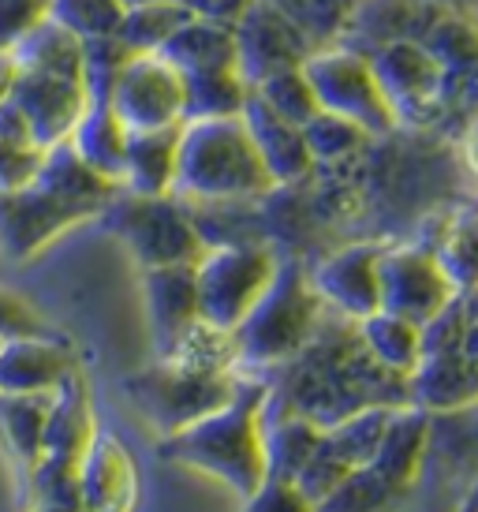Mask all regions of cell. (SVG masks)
Instances as JSON below:
<instances>
[{"mask_svg":"<svg viewBox=\"0 0 478 512\" xmlns=\"http://www.w3.org/2000/svg\"><path fill=\"white\" fill-rule=\"evenodd\" d=\"M266 404L269 389L254 382H236V393L217 412L202 415L187 430L161 438L157 453L169 464L210 475L228 486L239 501L251 498L269 479L266 460Z\"/></svg>","mask_w":478,"mask_h":512,"instance_id":"obj_1","label":"cell"},{"mask_svg":"<svg viewBox=\"0 0 478 512\" xmlns=\"http://www.w3.org/2000/svg\"><path fill=\"white\" fill-rule=\"evenodd\" d=\"M266 161L258 157L243 116L217 120H183L180 124V169L176 195L195 202L262 199L273 191Z\"/></svg>","mask_w":478,"mask_h":512,"instance_id":"obj_2","label":"cell"},{"mask_svg":"<svg viewBox=\"0 0 478 512\" xmlns=\"http://www.w3.org/2000/svg\"><path fill=\"white\" fill-rule=\"evenodd\" d=\"M322 314V299L310 288V277L296 262H281L273 285L251 307V314L232 329L236 341V363L251 367H273L296 352H303L314 337Z\"/></svg>","mask_w":478,"mask_h":512,"instance_id":"obj_3","label":"cell"},{"mask_svg":"<svg viewBox=\"0 0 478 512\" xmlns=\"http://www.w3.org/2000/svg\"><path fill=\"white\" fill-rule=\"evenodd\" d=\"M124 389L142 419L161 438H172L191 423H198L202 415L228 404L236 393V378H232V370H206L172 363V359H157L150 370L127 378Z\"/></svg>","mask_w":478,"mask_h":512,"instance_id":"obj_4","label":"cell"},{"mask_svg":"<svg viewBox=\"0 0 478 512\" xmlns=\"http://www.w3.org/2000/svg\"><path fill=\"white\" fill-rule=\"evenodd\" d=\"M281 270V258L269 247H254V243H221V247H206L202 258L195 262L198 281V311L210 326L232 329L251 314V307L262 299L273 277Z\"/></svg>","mask_w":478,"mask_h":512,"instance_id":"obj_5","label":"cell"},{"mask_svg":"<svg viewBox=\"0 0 478 512\" xmlns=\"http://www.w3.org/2000/svg\"><path fill=\"white\" fill-rule=\"evenodd\" d=\"M101 221L124 240V247L135 255L142 270L198 262L206 251L195 221L172 202V195L146 199V195L116 191V199L101 210Z\"/></svg>","mask_w":478,"mask_h":512,"instance_id":"obj_6","label":"cell"},{"mask_svg":"<svg viewBox=\"0 0 478 512\" xmlns=\"http://www.w3.org/2000/svg\"><path fill=\"white\" fill-rule=\"evenodd\" d=\"M299 68H303L310 90H314L318 109H325V113L352 120L366 135H385L400 124L385 90H381L378 75H374V64L363 53L333 45V49L307 53Z\"/></svg>","mask_w":478,"mask_h":512,"instance_id":"obj_7","label":"cell"},{"mask_svg":"<svg viewBox=\"0 0 478 512\" xmlns=\"http://www.w3.org/2000/svg\"><path fill=\"white\" fill-rule=\"evenodd\" d=\"M105 101L127 124V131L180 128L183 124V72L161 53H131L116 68Z\"/></svg>","mask_w":478,"mask_h":512,"instance_id":"obj_8","label":"cell"},{"mask_svg":"<svg viewBox=\"0 0 478 512\" xmlns=\"http://www.w3.org/2000/svg\"><path fill=\"white\" fill-rule=\"evenodd\" d=\"M94 210L79 202L60 199L42 184H27L19 191H0V251L12 262H30L42 255L68 228L94 221Z\"/></svg>","mask_w":478,"mask_h":512,"instance_id":"obj_9","label":"cell"},{"mask_svg":"<svg viewBox=\"0 0 478 512\" xmlns=\"http://www.w3.org/2000/svg\"><path fill=\"white\" fill-rule=\"evenodd\" d=\"M381 277V311H393L411 318L415 326L434 322L437 314L456 299V288L441 273L430 247L400 243V247H381L378 258Z\"/></svg>","mask_w":478,"mask_h":512,"instance_id":"obj_10","label":"cell"},{"mask_svg":"<svg viewBox=\"0 0 478 512\" xmlns=\"http://www.w3.org/2000/svg\"><path fill=\"white\" fill-rule=\"evenodd\" d=\"M90 86L86 79H68V75H49V72H23L15 79L12 105L23 113L34 143L49 150V146L71 139V131L79 124V116L90 105Z\"/></svg>","mask_w":478,"mask_h":512,"instance_id":"obj_11","label":"cell"},{"mask_svg":"<svg viewBox=\"0 0 478 512\" xmlns=\"http://www.w3.org/2000/svg\"><path fill=\"white\" fill-rule=\"evenodd\" d=\"M378 243H348L333 255H325L307 273L310 288L318 292L322 307H333L352 322H363L381 311V277H378Z\"/></svg>","mask_w":478,"mask_h":512,"instance_id":"obj_12","label":"cell"},{"mask_svg":"<svg viewBox=\"0 0 478 512\" xmlns=\"http://www.w3.org/2000/svg\"><path fill=\"white\" fill-rule=\"evenodd\" d=\"M370 64H374V75L393 105L396 120H404V113L411 109H430L449 75L434 60V53L415 38H389L374 49Z\"/></svg>","mask_w":478,"mask_h":512,"instance_id":"obj_13","label":"cell"},{"mask_svg":"<svg viewBox=\"0 0 478 512\" xmlns=\"http://www.w3.org/2000/svg\"><path fill=\"white\" fill-rule=\"evenodd\" d=\"M232 30H236L239 72L251 86L262 75L288 68V64H303V57H307V49L299 42V30L288 23V15L281 8H273L266 0H251Z\"/></svg>","mask_w":478,"mask_h":512,"instance_id":"obj_14","label":"cell"},{"mask_svg":"<svg viewBox=\"0 0 478 512\" xmlns=\"http://www.w3.org/2000/svg\"><path fill=\"white\" fill-rule=\"evenodd\" d=\"M408 404L430 415H452L478 408V367L456 348H430L422 352L419 367L404 378Z\"/></svg>","mask_w":478,"mask_h":512,"instance_id":"obj_15","label":"cell"},{"mask_svg":"<svg viewBox=\"0 0 478 512\" xmlns=\"http://www.w3.org/2000/svg\"><path fill=\"white\" fill-rule=\"evenodd\" d=\"M142 296H146V322H150L157 359H161L202 318L195 262L142 270Z\"/></svg>","mask_w":478,"mask_h":512,"instance_id":"obj_16","label":"cell"},{"mask_svg":"<svg viewBox=\"0 0 478 512\" xmlns=\"http://www.w3.org/2000/svg\"><path fill=\"white\" fill-rule=\"evenodd\" d=\"M71 370H79V359L53 333L0 341V397L53 393Z\"/></svg>","mask_w":478,"mask_h":512,"instance_id":"obj_17","label":"cell"},{"mask_svg":"<svg viewBox=\"0 0 478 512\" xmlns=\"http://www.w3.org/2000/svg\"><path fill=\"white\" fill-rule=\"evenodd\" d=\"M79 494L90 512H135L139 505V468L124 441L98 430L79 460Z\"/></svg>","mask_w":478,"mask_h":512,"instance_id":"obj_18","label":"cell"},{"mask_svg":"<svg viewBox=\"0 0 478 512\" xmlns=\"http://www.w3.org/2000/svg\"><path fill=\"white\" fill-rule=\"evenodd\" d=\"M243 124L251 131L254 146H258V157L266 161L273 184H296L303 180L310 169H314V157L307 150V139H303V128L284 120L281 113H273L266 101L251 90V98L243 105Z\"/></svg>","mask_w":478,"mask_h":512,"instance_id":"obj_19","label":"cell"},{"mask_svg":"<svg viewBox=\"0 0 478 512\" xmlns=\"http://www.w3.org/2000/svg\"><path fill=\"white\" fill-rule=\"evenodd\" d=\"M434 415L415 408V404H404V408H393L389 412V423H385V434L378 441V453L366 468H374L385 479L393 483L396 490L408 494L411 486L419 483L422 464H426V453H430V434H434Z\"/></svg>","mask_w":478,"mask_h":512,"instance_id":"obj_20","label":"cell"},{"mask_svg":"<svg viewBox=\"0 0 478 512\" xmlns=\"http://www.w3.org/2000/svg\"><path fill=\"white\" fill-rule=\"evenodd\" d=\"M94 438H98V419H94V404H90V385H86L83 370H71L49 400L42 456L79 468V460Z\"/></svg>","mask_w":478,"mask_h":512,"instance_id":"obj_21","label":"cell"},{"mask_svg":"<svg viewBox=\"0 0 478 512\" xmlns=\"http://www.w3.org/2000/svg\"><path fill=\"white\" fill-rule=\"evenodd\" d=\"M176 169H180V128L127 131L120 191L146 199L176 195Z\"/></svg>","mask_w":478,"mask_h":512,"instance_id":"obj_22","label":"cell"},{"mask_svg":"<svg viewBox=\"0 0 478 512\" xmlns=\"http://www.w3.org/2000/svg\"><path fill=\"white\" fill-rule=\"evenodd\" d=\"M157 53L169 64H176L183 75L206 72V68H239L232 23H221V19H210V15L198 12L191 19H183Z\"/></svg>","mask_w":478,"mask_h":512,"instance_id":"obj_23","label":"cell"},{"mask_svg":"<svg viewBox=\"0 0 478 512\" xmlns=\"http://www.w3.org/2000/svg\"><path fill=\"white\" fill-rule=\"evenodd\" d=\"M355 326H359V344L366 348L374 367H381L385 374L400 378V382L419 367L422 326H415L411 318L393 311H374L370 318L355 322Z\"/></svg>","mask_w":478,"mask_h":512,"instance_id":"obj_24","label":"cell"},{"mask_svg":"<svg viewBox=\"0 0 478 512\" xmlns=\"http://www.w3.org/2000/svg\"><path fill=\"white\" fill-rule=\"evenodd\" d=\"M71 146L83 157L90 169H98L105 180L120 187V172H124V150H127V124L113 113V105L105 98H90L86 113L71 131Z\"/></svg>","mask_w":478,"mask_h":512,"instance_id":"obj_25","label":"cell"},{"mask_svg":"<svg viewBox=\"0 0 478 512\" xmlns=\"http://www.w3.org/2000/svg\"><path fill=\"white\" fill-rule=\"evenodd\" d=\"M34 184L57 191L60 199L79 202V206L94 210L98 217H101V210L116 199V191H120L113 180H105L98 169H90L83 157L75 154V146H71L68 139L45 150L42 172H38V180H34Z\"/></svg>","mask_w":478,"mask_h":512,"instance_id":"obj_26","label":"cell"},{"mask_svg":"<svg viewBox=\"0 0 478 512\" xmlns=\"http://www.w3.org/2000/svg\"><path fill=\"white\" fill-rule=\"evenodd\" d=\"M12 53L23 72L86 79V42L79 34H71L68 27H60L57 19H49V15L19 38V45H15Z\"/></svg>","mask_w":478,"mask_h":512,"instance_id":"obj_27","label":"cell"},{"mask_svg":"<svg viewBox=\"0 0 478 512\" xmlns=\"http://www.w3.org/2000/svg\"><path fill=\"white\" fill-rule=\"evenodd\" d=\"M183 120H217V116H239L251 98V83L239 68H206V72L183 75Z\"/></svg>","mask_w":478,"mask_h":512,"instance_id":"obj_28","label":"cell"},{"mask_svg":"<svg viewBox=\"0 0 478 512\" xmlns=\"http://www.w3.org/2000/svg\"><path fill=\"white\" fill-rule=\"evenodd\" d=\"M57 393V389H53ZM53 393H30V397H0V438L8 453L34 468L45 449V419H49V400Z\"/></svg>","mask_w":478,"mask_h":512,"instance_id":"obj_29","label":"cell"},{"mask_svg":"<svg viewBox=\"0 0 478 512\" xmlns=\"http://www.w3.org/2000/svg\"><path fill=\"white\" fill-rule=\"evenodd\" d=\"M434 258L456 296L478 292V210H460L434 240Z\"/></svg>","mask_w":478,"mask_h":512,"instance_id":"obj_30","label":"cell"},{"mask_svg":"<svg viewBox=\"0 0 478 512\" xmlns=\"http://www.w3.org/2000/svg\"><path fill=\"white\" fill-rule=\"evenodd\" d=\"M45 150L34 143L27 120L12 101L0 105V191H19L38 180Z\"/></svg>","mask_w":478,"mask_h":512,"instance_id":"obj_31","label":"cell"},{"mask_svg":"<svg viewBox=\"0 0 478 512\" xmlns=\"http://www.w3.org/2000/svg\"><path fill=\"white\" fill-rule=\"evenodd\" d=\"M191 15H195V8L187 0H135V4H127V15L116 38L131 53H157L169 42L172 30Z\"/></svg>","mask_w":478,"mask_h":512,"instance_id":"obj_32","label":"cell"},{"mask_svg":"<svg viewBox=\"0 0 478 512\" xmlns=\"http://www.w3.org/2000/svg\"><path fill=\"white\" fill-rule=\"evenodd\" d=\"M325 427L310 415H288L281 423H266V460L273 479H296L299 468L318 453Z\"/></svg>","mask_w":478,"mask_h":512,"instance_id":"obj_33","label":"cell"},{"mask_svg":"<svg viewBox=\"0 0 478 512\" xmlns=\"http://www.w3.org/2000/svg\"><path fill=\"white\" fill-rule=\"evenodd\" d=\"M45 8H49V19H57L60 27L79 34L83 42H101L120 34L127 0H45Z\"/></svg>","mask_w":478,"mask_h":512,"instance_id":"obj_34","label":"cell"},{"mask_svg":"<svg viewBox=\"0 0 478 512\" xmlns=\"http://www.w3.org/2000/svg\"><path fill=\"white\" fill-rule=\"evenodd\" d=\"M400 501L404 490L385 483L374 468H355L329 498L314 505V512H393Z\"/></svg>","mask_w":478,"mask_h":512,"instance_id":"obj_35","label":"cell"},{"mask_svg":"<svg viewBox=\"0 0 478 512\" xmlns=\"http://www.w3.org/2000/svg\"><path fill=\"white\" fill-rule=\"evenodd\" d=\"M251 90L266 101L273 113H281L284 120H292V124H299V128L307 124L310 116L318 113L314 90H310L307 75H303L299 64H288V68H277V72L262 75Z\"/></svg>","mask_w":478,"mask_h":512,"instance_id":"obj_36","label":"cell"},{"mask_svg":"<svg viewBox=\"0 0 478 512\" xmlns=\"http://www.w3.org/2000/svg\"><path fill=\"white\" fill-rule=\"evenodd\" d=\"M419 42L434 53V60L445 68V72L478 64V23L475 19L445 15V19H437L434 27L426 30V38H419Z\"/></svg>","mask_w":478,"mask_h":512,"instance_id":"obj_37","label":"cell"},{"mask_svg":"<svg viewBox=\"0 0 478 512\" xmlns=\"http://www.w3.org/2000/svg\"><path fill=\"white\" fill-rule=\"evenodd\" d=\"M303 139H307V150L314 161H340V157H352L370 135L359 124H352V120L318 109L303 124Z\"/></svg>","mask_w":478,"mask_h":512,"instance_id":"obj_38","label":"cell"},{"mask_svg":"<svg viewBox=\"0 0 478 512\" xmlns=\"http://www.w3.org/2000/svg\"><path fill=\"white\" fill-rule=\"evenodd\" d=\"M352 471H355L352 464H348V460H340L333 449H325V441H322V445H318V453L310 456L307 464L299 468V475L292 479V483L299 486V494H303L310 505H318V501L329 498V494H333V490H337Z\"/></svg>","mask_w":478,"mask_h":512,"instance_id":"obj_39","label":"cell"},{"mask_svg":"<svg viewBox=\"0 0 478 512\" xmlns=\"http://www.w3.org/2000/svg\"><path fill=\"white\" fill-rule=\"evenodd\" d=\"M49 333V322L42 318V311L23 299L15 288L0 285V341H15V337H38Z\"/></svg>","mask_w":478,"mask_h":512,"instance_id":"obj_40","label":"cell"},{"mask_svg":"<svg viewBox=\"0 0 478 512\" xmlns=\"http://www.w3.org/2000/svg\"><path fill=\"white\" fill-rule=\"evenodd\" d=\"M239 512H314V505L299 494V486L292 479H273L269 475L251 498H243Z\"/></svg>","mask_w":478,"mask_h":512,"instance_id":"obj_41","label":"cell"},{"mask_svg":"<svg viewBox=\"0 0 478 512\" xmlns=\"http://www.w3.org/2000/svg\"><path fill=\"white\" fill-rule=\"evenodd\" d=\"M45 15V0H0V49H15L19 38Z\"/></svg>","mask_w":478,"mask_h":512,"instance_id":"obj_42","label":"cell"},{"mask_svg":"<svg viewBox=\"0 0 478 512\" xmlns=\"http://www.w3.org/2000/svg\"><path fill=\"white\" fill-rule=\"evenodd\" d=\"M15 79H19V60H15L12 49H0V105L12 101Z\"/></svg>","mask_w":478,"mask_h":512,"instance_id":"obj_43","label":"cell"},{"mask_svg":"<svg viewBox=\"0 0 478 512\" xmlns=\"http://www.w3.org/2000/svg\"><path fill=\"white\" fill-rule=\"evenodd\" d=\"M27 512H90V509L83 505V498H57V501L30 498Z\"/></svg>","mask_w":478,"mask_h":512,"instance_id":"obj_44","label":"cell"},{"mask_svg":"<svg viewBox=\"0 0 478 512\" xmlns=\"http://www.w3.org/2000/svg\"><path fill=\"white\" fill-rule=\"evenodd\" d=\"M460 154H464V169L475 176L478 184V120L464 131V143H460Z\"/></svg>","mask_w":478,"mask_h":512,"instance_id":"obj_45","label":"cell"},{"mask_svg":"<svg viewBox=\"0 0 478 512\" xmlns=\"http://www.w3.org/2000/svg\"><path fill=\"white\" fill-rule=\"evenodd\" d=\"M460 352L478 367V314H467L464 333H460Z\"/></svg>","mask_w":478,"mask_h":512,"instance_id":"obj_46","label":"cell"},{"mask_svg":"<svg viewBox=\"0 0 478 512\" xmlns=\"http://www.w3.org/2000/svg\"><path fill=\"white\" fill-rule=\"evenodd\" d=\"M467 512H478V505H475V509H467Z\"/></svg>","mask_w":478,"mask_h":512,"instance_id":"obj_47","label":"cell"},{"mask_svg":"<svg viewBox=\"0 0 478 512\" xmlns=\"http://www.w3.org/2000/svg\"><path fill=\"white\" fill-rule=\"evenodd\" d=\"M475 23H478V15H475Z\"/></svg>","mask_w":478,"mask_h":512,"instance_id":"obj_48","label":"cell"}]
</instances>
